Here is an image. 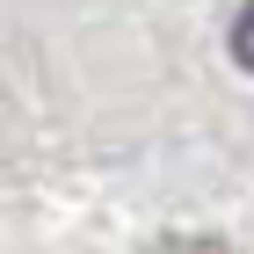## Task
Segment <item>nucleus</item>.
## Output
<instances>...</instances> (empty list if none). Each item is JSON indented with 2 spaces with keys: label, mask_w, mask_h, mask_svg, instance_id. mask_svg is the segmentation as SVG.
I'll return each mask as SVG.
<instances>
[{
  "label": "nucleus",
  "mask_w": 254,
  "mask_h": 254,
  "mask_svg": "<svg viewBox=\"0 0 254 254\" xmlns=\"http://www.w3.org/2000/svg\"><path fill=\"white\" fill-rule=\"evenodd\" d=\"M233 59H240V65L254 73V0H247V7L233 15Z\"/></svg>",
  "instance_id": "nucleus-1"
}]
</instances>
